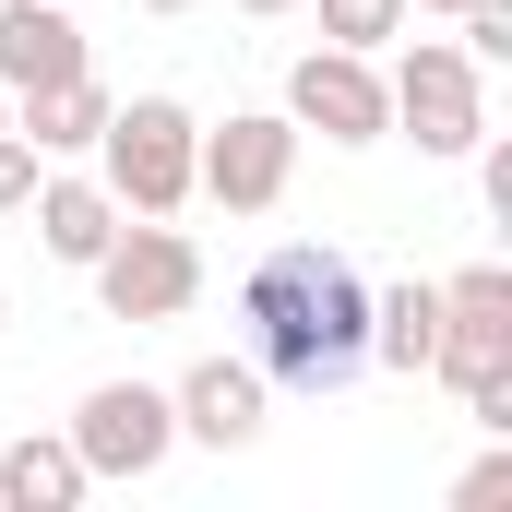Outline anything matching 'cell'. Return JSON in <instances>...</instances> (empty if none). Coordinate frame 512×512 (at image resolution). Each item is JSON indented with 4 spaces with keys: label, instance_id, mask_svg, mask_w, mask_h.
<instances>
[{
    "label": "cell",
    "instance_id": "6da1fadb",
    "mask_svg": "<svg viewBox=\"0 0 512 512\" xmlns=\"http://www.w3.org/2000/svg\"><path fill=\"white\" fill-rule=\"evenodd\" d=\"M239 322H251V370L262 382L334 393V382L370 370V286H358V262L322 251V239L262 251L251 286H239Z\"/></svg>",
    "mask_w": 512,
    "mask_h": 512
},
{
    "label": "cell",
    "instance_id": "7a4b0ae2",
    "mask_svg": "<svg viewBox=\"0 0 512 512\" xmlns=\"http://www.w3.org/2000/svg\"><path fill=\"white\" fill-rule=\"evenodd\" d=\"M429 370L465 393L477 417H501V405H512V274H453V286H441Z\"/></svg>",
    "mask_w": 512,
    "mask_h": 512
},
{
    "label": "cell",
    "instance_id": "3957f363",
    "mask_svg": "<svg viewBox=\"0 0 512 512\" xmlns=\"http://www.w3.org/2000/svg\"><path fill=\"white\" fill-rule=\"evenodd\" d=\"M96 286H108V310L120 322H167V310H191V286H203V262L179 227H131L96 251Z\"/></svg>",
    "mask_w": 512,
    "mask_h": 512
},
{
    "label": "cell",
    "instance_id": "277c9868",
    "mask_svg": "<svg viewBox=\"0 0 512 512\" xmlns=\"http://www.w3.org/2000/svg\"><path fill=\"white\" fill-rule=\"evenodd\" d=\"M108 179H120L143 215H167L179 191H191V120L167 108V96H143V108H120L108 120Z\"/></svg>",
    "mask_w": 512,
    "mask_h": 512
},
{
    "label": "cell",
    "instance_id": "5b68a950",
    "mask_svg": "<svg viewBox=\"0 0 512 512\" xmlns=\"http://www.w3.org/2000/svg\"><path fill=\"white\" fill-rule=\"evenodd\" d=\"M286 108L310 131H334V143H382V120H393V96L370 84V60L358 48H310L298 60V84H286Z\"/></svg>",
    "mask_w": 512,
    "mask_h": 512
},
{
    "label": "cell",
    "instance_id": "8992f818",
    "mask_svg": "<svg viewBox=\"0 0 512 512\" xmlns=\"http://www.w3.org/2000/svg\"><path fill=\"white\" fill-rule=\"evenodd\" d=\"M72 453H84L96 477H143V465L167 453V393H143V382H96V393H84Z\"/></svg>",
    "mask_w": 512,
    "mask_h": 512
},
{
    "label": "cell",
    "instance_id": "52a82bcc",
    "mask_svg": "<svg viewBox=\"0 0 512 512\" xmlns=\"http://www.w3.org/2000/svg\"><path fill=\"white\" fill-rule=\"evenodd\" d=\"M405 120H417L429 155H477L489 143V120H477V60L465 48H417L405 60Z\"/></svg>",
    "mask_w": 512,
    "mask_h": 512
},
{
    "label": "cell",
    "instance_id": "ba28073f",
    "mask_svg": "<svg viewBox=\"0 0 512 512\" xmlns=\"http://www.w3.org/2000/svg\"><path fill=\"white\" fill-rule=\"evenodd\" d=\"M72 72H84L72 12H60V0H12V12H0V84H12V96H48V84H72Z\"/></svg>",
    "mask_w": 512,
    "mask_h": 512
},
{
    "label": "cell",
    "instance_id": "9c48e42d",
    "mask_svg": "<svg viewBox=\"0 0 512 512\" xmlns=\"http://www.w3.org/2000/svg\"><path fill=\"white\" fill-rule=\"evenodd\" d=\"M286 155H298V131H286V120H227V131H215V155H203V179H215L227 203H274V191H286Z\"/></svg>",
    "mask_w": 512,
    "mask_h": 512
},
{
    "label": "cell",
    "instance_id": "30bf717a",
    "mask_svg": "<svg viewBox=\"0 0 512 512\" xmlns=\"http://www.w3.org/2000/svg\"><path fill=\"white\" fill-rule=\"evenodd\" d=\"M167 417H191V429L227 453V441H251V429H262V370H239V358H203V370L179 382V405H167Z\"/></svg>",
    "mask_w": 512,
    "mask_h": 512
},
{
    "label": "cell",
    "instance_id": "8fae6325",
    "mask_svg": "<svg viewBox=\"0 0 512 512\" xmlns=\"http://www.w3.org/2000/svg\"><path fill=\"white\" fill-rule=\"evenodd\" d=\"M36 227H48V251H60V262H96L108 239H120V227H108V191H84V179H60V191L36 203Z\"/></svg>",
    "mask_w": 512,
    "mask_h": 512
},
{
    "label": "cell",
    "instance_id": "7c38bea8",
    "mask_svg": "<svg viewBox=\"0 0 512 512\" xmlns=\"http://www.w3.org/2000/svg\"><path fill=\"white\" fill-rule=\"evenodd\" d=\"M72 489H84V453H72V441H24V453L0 465V501H24V512H60Z\"/></svg>",
    "mask_w": 512,
    "mask_h": 512
},
{
    "label": "cell",
    "instance_id": "4fadbf2b",
    "mask_svg": "<svg viewBox=\"0 0 512 512\" xmlns=\"http://www.w3.org/2000/svg\"><path fill=\"white\" fill-rule=\"evenodd\" d=\"M370 358H393V370H429V322H441V286H393V298H370Z\"/></svg>",
    "mask_w": 512,
    "mask_h": 512
},
{
    "label": "cell",
    "instance_id": "5bb4252c",
    "mask_svg": "<svg viewBox=\"0 0 512 512\" xmlns=\"http://www.w3.org/2000/svg\"><path fill=\"white\" fill-rule=\"evenodd\" d=\"M96 131H108V96H96V84H84V72H72V84H48V96H36V143H96Z\"/></svg>",
    "mask_w": 512,
    "mask_h": 512
},
{
    "label": "cell",
    "instance_id": "9a60e30c",
    "mask_svg": "<svg viewBox=\"0 0 512 512\" xmlns=\"http://www.w3.org/2000/svg\"><path fill=\"white\" fill-rule=\"evenodd\" d=\"M393 12H405V0H322L334 48H370V36H393Z\"/></svg>",
    "mask_w": 512,
    "mask_h": 512
},
{
    "label": "cell",
    "instance_id": "2e32d148",
    "mask_svg": "<svg viewBox=\"0 0 512 512\" xmlns=\"http://www.w3.org/2000/svg\"><path fill=\"white\" fill-rule=\"evenodd\" d=\"M453 501H465V512H501V501H512V465H501V453H489V465H477V477H465Z\"/></svg>",
    "mask_w": 512,
    "mask_h": 512
},
{
    "label": "cell",
    "instance_id": "e0dca14e",
    "mask_svg": "<svg viewBox=\"0 0 512 512\" xmlns=\"http://www.w3.org/2000/svg\"><path fill=\"white\" fill-rule=\"evenodd\" d=\"M12 191H36V155H24V143H0V203H12Z\"/></svg>",
    "mask_w": 512,
    "mask_h": 512
},
{
    "label": "cell",
    "instance_id": "ac0fdd59",
    "mask_svg": "<svg viewBox=\"0 0 512 512\" xmlns=\"http://www.w3.org/2000/svg\"><path fill=\"white\" fill-rule=\"evenodd\" d=\"M429 12H477V0H429Z\"/></svg>",
    "mask_w": 512,
    "mask_h": 512
},
{
    "label": "cell",
    "instance_id": "d6986e66",
    "mask_svg": "<svg viewBox=\"0 0 512 512\" xmlns=\"http://www.w3.org/2000/svg\"><path fill=\"white\" fill-rule=\"evenodd\" d=\"M251 12H286V0H251Z\"/></svg>",
    "mask_w": 512,
    "mask_h": 512
},
{
    "label": "cell",
    "instance_id": "ffe728a7",
    "mask_svg": "<svg viewBox=\"0 0 512 512\" xmlns=\"http://www.w3.org/2000/svg\"><path fill=\"white\" fill-rule=\"evenodd\" d=\"M155 12H179V0H155Z\"/></svg>",
    "mask_w": 512,
    "mask_h": 512
}]
</instances>
